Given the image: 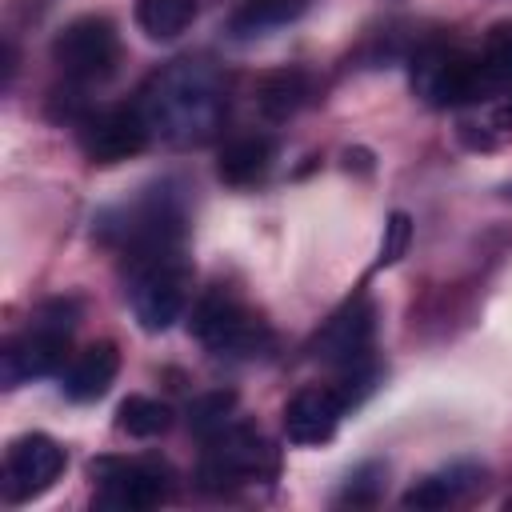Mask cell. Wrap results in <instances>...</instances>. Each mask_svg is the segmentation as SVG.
<instances>
[{
  "label": "cell",
  "mask_w": 512,
  "mask_h": 512,
  "mask_svg": "<svg viewBox=\"0 0 512 512\" xmlns=\"http://www.w3.org/2000/svg\"><path fill=\"white\" fill-rule=\"evenodd\" d=\"M408 80L428 108H460V104L488 100L480 80V60L476 52H464V48H448V44L420 48L408 64Z\"/></svg>",
  "instance_id": "cell-5"
},
{
  "label": "cell",
  "mask_w": 512,
  "mask_h": 512,
  "mask_svg": "<svg viewBox=\"0 0 512 512\" xmlns=\"http://www.w3.org/2000/svg\"><path fill=\"white\" fill-rule=\"evenodd\" d=\"M64 472V448L44 436V432H28L16 436L4 452V472H0V488L8 504H24L40 492H48Z\"/></svg>",
  "instance_id": "cell-10"
},
{
  "label": "cell",
  "mask_w": 512,
  "mask_h": 512,
  "mask_svg": "<svg viewBox=\"0 0 512 512\" xmlns=\"http://www.w3.org/2000/svg\"><path fill=\"white\" fill-rule=\"evenodd\" d=\"M476 60H480V80H484L488 100L512 88V24H496L484 36V48L476 52Z\"/></svg>",
  "instance_id": "cell-20"
},
{
  "label": "cell",
  "mask_w": 512,
  "mask_h": 512,
  "mask_svg": "<svg viewBox=\"0 0 512 512\" xmlns=\"http://www.w3.org/2000/svg\"><path fill=\"white\" fill-rule=\"evenodd\" d=\"M120 372V352L112 340H100V344H88L64 372H60V392L72 400V404H92L100 400L112 380Z\"/></svg>",
  "instance_id": "cell-13"
},
{
  "label": "cell",
  "mask_w": 512,
  "mask_h": 512,
  "mask_svg": "<svg viewBox=\"0 0 512 512\" xmlns=\"http://www.w3.org/2000/svg\"><path fill=\"white\" fill-rule=\"evenodd\" d=\"M308 96H312V76L304 68H280V72L264 76L260 88H256V104L268 120L296 116L308 104Z\"/></svg>",
  "instance_id": "cell-16"
},
{
  "label": "cell",
  "mask_w": 512,
  "mask_h": 512,
  "mask_svg": "<svg viewBox=\"0 0 512 512\" xmlns=\"http://www.w3.org/2000/svg\"><path fill=\"white\" fill-rule=\"evenodd\" d=\"M188 296H192V264L184 260L180 248H164L132 260L128 300L144 332H168L184 316Z\"/></svg>",
  "instance_id": "cell-2"
},
{
  "label": "cell",
  "mask_w": 512,
  "mask_h": 512,
  "mask_svg": "<svg viewBox=\"0 0 512 512\" xmlns=\"http://www.w3.org/2000/svg\"><path fill=\"white\" fill-rule=\"evenodd\" d=\"M52 60L60 64V72L76 84H92L116 72L120 60V36L112 28V20L104 16H76L68 20L56 40H52Z\"/></svg>",
  "instance_id": "cell-7"
},
{
  "label": "cell",
  "mask_w": 512,
  "mask_h": 512,
  "mask_svg": "<svg viewBox=\"0 0 512 512\" xmlns=\"http://www.w3.org/2000/svg\"><path fill=\"white\" fill-rule=\"evenodd\" d=\"M116 428L136 436V440L164 436L172 428V408L164 400H152V396H128L116 408Z\"/></svg>",
  "instance_id": "cell-19"
},
{
  "label": "cell",
  "mask_w": 512,
  "mask_h": 512,
  "mask_svg": "<svg viewBox=\"0 0 512 512\" xmlns=\"http://www.w3.org/2000/svg\"><path fill=\"white\" fill-rule=\"evenodd\" d=\"M476 480H480V468H472V464H452V468H440V472L416 480V484L400 496V504H404V508H416V512H436V508L456 504Z\"/></svg>",
  "instance_id": "cell-15"
},
{
  "label": "cell",
  "mask_w": 512,
  "mask_h": 512,
  "mask_svg": "<svg viewBox=\"0 0 512 512\" xmlns=\"http://www.w3.org/2000/svg\"><path fill=\"white\" fill-rule=\"evenodd\" d=\"M192 336L216 356H260L272 344L264 320H256L228 288H216L196 304Z\"/></svg>",
  "instance_id": "cell-6"
},
{
  "label": "cell",
  "mask_w": 512,
  "mask_h": 512,
  "mask_svg": "<svg viewBox=\"0 0 512 512\" xmlns=\"http://www.w3.org/2000/svg\"><path fill=\"white\" fill-rule=\"evenodd\" d=\"M408 240H412V220H408V212H392V216H388V224H384V236H380L376 268L396 264V260L408 252Z\"/></svg>",
  "instance_id": "cell-22"
},
{
  "label": "cell",
  "mask_w": 512,
  "mask_h": 512,
  "mask_svg": "<svg viewBox=\"0 0 512 512\" xmlns=\"http://www.w3.org/2000/svg\"><path fill=\"white\" fill-rule=\"evenodd\" d=\"M72 316H76V308L56 300L16 340L4 344V352H0V380H4V388H20L28 380L64 372L68 336H72V324H76Z\"/></svg>",
  "instance_id": "cell-3"
},
{
  "label": "cell",
  "mask_w": 512,
  "mask_h": 512,
  "mask_svg": "<svg viewBox=\"0 0 512 512\" xmlns=\"http://www.w3.org/2000/svg\"><path fill=\"white\" fill-rule=\"evenodd\" d=\"M348 412V400L340 396L336 384H312L300 388L288 404H284V436L292 444H328L340 428V416Z\"/></svg>",
  "instance_id": "cell-12"
},
{
  "label": "cell",
  "mask_w": 512,
  "mask_h": 512,
  "mask_svg": "<svg viewBox=\"0 0 512 512\" xmlns=\"http://www.w3.org/2000/svg\"><path fill=\"white\" fill-rule=\"evenodd\" d=\"M200 0H136V24L148 40H176L196 20Z\"/></svg>",
  "instance_id": "cell-18"
},
{
  "label": "cell",
  "mask_w": 512,
  "mask_h": 512,
  "mask_svg": "<svg viewBox=\"0 0 512 512\" xmlns=\"http://www.w3.org/2000/svg\"><path fill=\"white\" fill-rule=\"evenodd\" d=\"M304 8H308V0H248V4L232 16L228 32H232L236 40H256V36H268L272 28L292 24L296 16H304Z\"/></svg>",
  "instance_id": "cell-17"
},
{
  "label": "cell",
  "mask_w": 512,
  "mask_h": 512,
  "mask_svg": "<svg viewBox=\"0 0 512 512\" xmlns=\"http://www.w3.org/2000/svg\"><path fill=\"white\" fill-rule=\"evenodd\" d=\"M76 140L92 164H120L128 156H140L152 132L136 104H116V108L84 112L76 120Z\"/></svg>",
  "instance_id": "cell-9"
},
{
  "label": "cell",
  "mask_w": 512,
  "mask_h": 512,
  "mask_svg": "<svg viewBox=\"0 0 512 512\" xmlns=\"http://www.w3.org/2000/svg\"><path fill=\"white\" fill-rule=\"evenodd\" d=\"M372 332H376V308L368 296H356L348 300L316 336L312 352L324 360V364H336L340 372L352 368V364H364L368 352H372Z\"/></svg>",
  "instance_id": "cell-11"
},
{
  "label": "cell",
  "mask_w": 512,
  "mask_h": 512,
  "mask_svg": "<svg viewBox=\"0 0 512 512\" xmlns=\"http://www.w3.org/2000/svg\"><path fill=\"white\" fill-rule=\"evenodd\" d=\"M508 504H512V500H508Z\"/></svg>",
  "instance_id": "cell-24"
},
{
  "label": "cell",
  "mask_w": 512,
  "mask_h": 512,
  "mask_svg": "<svg viewBox=\"0 0 512 512\" xmlns=\"http://www.w3.org/2000/svg\"><path fill=\"white\" fill-rule=\"evenodd\" d=\"M272 156H276V140L264 136V132H252V136H236L224 144L220 160H216V176L232 188H244V184H256L268 168H272Z\"/></svg>",
  "instance_id": "cell-14"
},
{
  "label": "cell",
  "mask_w": 512,
  "mask_h": 512,
  "mask_svg": "<svg viewBox=\"0 0 512 512\" xmlns=\"http://www.w3.org/2000/svg\"><path fill=\"white\" fill-rule=\"evenodd\" d=\"M96 484V504L116 512H140L168 500V468L156 460H116L100 456L88 464Z\"/></svg>",
  "instance_id": "cell-8"
},
{
  "label": "cell",
  "mask_w": 512,
  "mask_h": 512,
  "mask_svg": "<svg viewBox=\"0 0 512 512\" xmlns=\"http://www.w3.org/2000/svg\"><path fill=\"white\" fill-rule=\"evenodd\" d=\"M268 476H276V452L260 432L244 424H224L204 440V456L196 468V480L204 492H232Z\"/></svg>",
  "instance_id": "cell-4"
},
{
  "label": "cell",
  "mask_w": 512,
  "mask_h": 512,
  "mask_svg": "<svg viewBox=\"0 0 512 512\" xmlns=\"http://www.w3.org/2000/svg\"><path fill=\"white\" fill-rule=\"evenodd\" d=\"M136 108L148 120L152 140H164L172 148H200L220 132L228 116V92L212 64L172 60L168 68L148 76Z\"/></svg>",
  "instance_id": "cell-1"
},
{
  "label": "cell",
  "mask_w": 512,
  "mask_h": 512,
  "mask_svg": "<svg viewBox=\"0 0 512 512\" xmlns=\"http://www.w3.org/2000/svg\"><path fill=\"white\" fill-rule=\"evenodd\" d=\"M236 408V396L232 392H208V396H196L192 404H188V428L200 436V440H208L212 432H220L224 424H228V412Z\"/></svg>",
  "instance_id": "cell-21"
},
{
  "label": "cell",
  "mask_w": 512,
  "mask_h": 512,
  "mask_svg": "<svg viewBox=\"0 0 512 512\" xmlns=\"http://www.w3.org/2000/svg\"><path fill=\"white\" fill-rule=\"evenodd\" d=\"M380 480H384V468H380V464H364V468H356V472L348 476V488H344V496H340V500L372 504V500H376V492H380Z\"/></svg>",
  "instance_id": "cell-23"
}]
</instances>
